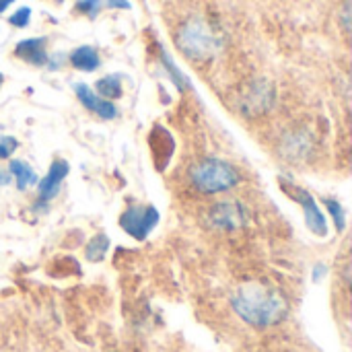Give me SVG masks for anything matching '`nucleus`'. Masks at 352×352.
Segmentation results:
<instances>
[{
    "label": "nucleus",
    "mask_w": 352,
    "mask_h": 352,
    "mask_svg": "<svg viewBox=\"0 0 352 352\" xmlns=\"http://www.w3.org/2000/svg\"><path fill=\"white\" fill-rule=\"evenodd\" d=\"M233 309L250 326L268 328L285 320L289 305L276 289L258 283H248L237 289L233 297Z\"/></svg>",
    "instance_id": "nucleus-1"
},
{
    "label": "nucleus",
    "mask_w": 352,
    "mask_h": 352,
    "mask_svg": "<svg viewBox=\"0 0 352 352\" xmlns=\"http://www.w3.org/2000/svg\"><path fill=\"white\" fill-rule=\"evenodd\" d=\"M177 47L192 60H208L219 54L221 37L202 19H192L184 23L177 31Z\"/></svg>",
    "instance_id": "nucleus-2"
},
{
    "label": "nucleus",
    "mask_w": 352,
    "mask_h": 352,
    "mask_svg": "<svg viewBox=\"0 0 352 352\" xmlns=\"http://www.w3.org/2000/svg\"><path fill=\"white\" fill-rule=\"evenodd\" d=\"M192 186L202 194H221L229 192L239 184L237 169L221 159H204L190 171Z\"/></svg>",
    "instance_id": "nucleus-3"
},
{
    "label": "nucleus",
    "mask_w": 352,
    "mask_h": 352,
    "mask_svg": "<svg viewBox=\"0 0 352 352\" xmlns=\"http://www.w3.org/2000/svg\"><path fill=\"white\" fill-rule=\"evenodd\" d=\"M159 223V210L155 206L132 204L120 214V227L134 239H144Z\"/></svg>",
    "instance_id": "nucleus-4"
},
{
    "label": "nucleus",
    "mask_w": 352,
    "mask_h": 352,
    "mask_svg": "<svg viewBox=\"0 0 352 352\" xmlns=\"http://www.w3.org/2000/svg\"><path fill=\"white\" fill-rule=\"evenodd\" d=\"M283 190L289 192L293 198L299 200V204H301L303 210H305V223H307V227H309L316 235L324 237V235L328 233V227H326V219H324L320 206L316 204V200H314L305 190H299V188H287V186H283Z\"/></svg>",
    "instance_id": "nucleus-5"
},
{
    "label": "nucleus",
    "mask_w": 352,
    "mask_h": 352,
    "mask_svg": "<svg viewBox=\"0 0 352 352\" xmlns=\"http://www.w3.org/2000/svg\"><path fill=\"white\" fill-rule=\"evenodd\" d=\"M210 221L217 229H223V231H235L239 229L243 223H245V210L241 204L237 202H221L217 204L212 210H210Z\"/></svg>",
    "instance_id": "nucleus-6"
},
{
    "label": "nucleus",
    "mask_w": 352,
    "mask_h": 352,
    "mask_svg": "<svg viewBox=\"0 0 352 352\" xmlns=\"http://www.w3.org/2000/svg\"><path fill=\"white\" fill-rule=\"evenodd\" d=\"M74 93H76L78 101H80L89 111L97 113L101 120H113V118H118V107H116L111 101L99 97V95H97L95 91H91L87 85H82V82L74 85Z\"/></svg>",
    "instance_id": "nucleus-7"
},
{
    "label": "nucleus",
    "mask_w": 352,
    "mask_h": 352,
    "mask_svg": "<svg viewBox=\"0 0 352 352\" xmlns=\"http://www.w3.org/2000/svg\"><path fill=\"white\" fill-rule=\"evenodd\" d=\"M66 175H68V163L62 161V159L54 161L52 167H50V171H47V175H45V177L39 182V186H37L39 200H41V202H50L52 198H56L58 192H60V184L64 182Z\"/></svg>",
    "instance_id": "nucleus-8"
},
{
    "label": "nucleus",
    "mask_w": 352,
    "mask_h": 352,
    "mask_svg": "<svg viewBox=\"0 0 352 352\" xmlns=\"http://www.w3.org/2000/svg\"><path fill=\"white\" fill-rule=\"evenodd\" d=\"M16 58L33 64V66H43L47 62V52H45V39L43 37H33V39H23L14 47Z\"/></svg>",
    "instance_id": "nucleus-9"
},
{
    "label": "nucleus",
    "mask_w": 352,
    "mask_h": 352,
    "mask_svg": "<svg viewBox=\"0 0 352 352\" xmlns=\"http://www.w3.org/2000/svg\"><path fill=\"white\" fill-rule=\"evenodd\" d=\"M70 64L76 68V70H82V72H93L99 68L101 60H99V54L95 47L91 45H80L76 47L72 54H70Z\"/></svg>",
    "instance_id": "nucleus-10"
},
{
    "label": "nucleus",
    "mask_w": 352,
    "mask_h": 352,
    "mask_svg": "<svg viewBox=\"0 0 352 352\" xmlns=\"http://www.w3.org/2000/svg\"><path fill=\"white\" fill-rule=\"evenodd\" d=\"M8 173L14 177L19 190H25L27 186L37 184V175H35L33 167H31L29 163L21 161V159H12V161L8 163Z\"/></svg>",
    "instance_id": "nucleus-11"
},
{
    "label": "nucleus",
    "mask_w": 352,
    "mask_h": 352,
    "mask_svg": "<svg viewBox=\"0 0 352 352\" xmlns=\"http://www.w3.org/2000/svg\"><path fill=\"white\" fill-rule=\"evenodd\" d=\"M97 95L107 99V101H113V99H120L122 97V80L118 74H109V76H103L97 80Z\"/></svg>",
    "instance_id": "nucleus-12"
},
{
    "label": "nucleus",
    "mask_w": 352,
    "mask_h": 352,
    "mask_svg": "<svg viewBox=\"0 0 352 352\" xmlns=\"http://www.w3.org/2000/svg\"><path fill=\"white\" fill-rule=\"evenodd\" d=\"M107 248H109L107 235L99 233V235H95V237L89 241V245H87V258H89L91 262H101V260L105 258V254H107Z\"/></svg>",
    "instance_id": "nucleus-13"
},
{
    "label": "nucleus",
    "mask_w": 352,
    "mask_h": 352,
    "mask_svg": "<svg viewBox=\"0 0 352 352\" xmlns=\"http://www.w3.org/2000/svg\"><path fill=\"white\" fill-rule=\"evenodd\" d=\"M324 204L330 208V212H332V217H334V221H336L338 231H342V229L346 227V214H344L342 204H340V202H336V200H330V198H326V200H324Z\"/></svg>",
    "instance_id": "nucleus-14"
},
{
    "label": "nucleus",
    "mask_w": 352,
    "mask_h": 352,
    "mask_svg": "<svg viewBox=\"0 0 352 352\" xmlns=\"http://www.w3.org/2000/svg\"><path fill=\"white\" fill-rule=\"evenodd\" d=\"M16 148H19L16 138H12V136H2L0 138V159H8Z\"/></svg>",
    "instance_id": "nucleus-15"
},
{
    "label": "nucleus",
    "mask_w": 352,
    "mask_h": 352,
    "mask_svg": "<svg viewBox=\"0 0 352 352\" xmlns=\"http://www.w3.org/2000/svg\"><path fill=\"white\" fill-rule=\"evenodd\" d=\"M29 19H31V8H27V6H23V8H19L14 14H10V25H14V27H27L29 25Z\"/></svg>",
    "instance_id": "nucleus-16"
},
{
    "label": "nucleus",
    "mask_w": 352,
    "mask_h": 352,
    "mask_svg": "<svg viewBox=\"0 0 352 352\" xmlns=\"http://www.w3.org/2000/svg\"><path fill=\"white\" fill-rule=\"evenodd\" d=\"M99 6H101V0H80V2L76 4V10H78V12H85V14H89V16H95L97 10H99Z\"/></svg>",
    "instance_id": "nucleus-17"
},
{
    "label": "nucleus",
    "mask_w": 352,
    "mask_h": 352,
    "mask_svg": "<svg viewBox=\"0 0 352 352\" xmlns=\"http://www.w3.org/2000/svg\"><path fill=\"white\" fill-rule=\"evenodd\" d=\"M105 6L107 8H130V2L128 0H105Z\"/></svg>",
    "instance_id": "nucleus-18"
},
{
    "label": "nucleus",
    "mask_w": 352,
    "mask_h": 352,
    "mask_svg": "<svg viewBox=\"0 0 352 352\" xmlns=\"http://www.w3.org/2000/svg\"><path fill=\"white\" fill-rule=\"evenodd\" d=\"M10 179H12V175H10L8 171H6V173H4V171H0V186H8V182H10Z\"/></svg>",
    "instance_id": "nucleus-19"
},
{
    "label": "nucleus",
    "mask_w": 352,
    "mask_h": 352,
    "mask_svg": "<svg viewBox=\"0 0 352 352\" xmlns=\"http://www.w3.org/2000/svg\"><path fill=\"white\" fill-rule=\"evenodd\" d=\"M12 2H14V0H0V12H4Z\"/></svg>",
    "instance_id": "nucleus-20"
},
{
    "label": "nucleus",
    "mask_w": 352,
    "mask_h": 352,
    "mask_svg": "<svg viewBox=\"0 0 352 352\" xmlns=\"http://www.w3.org/2000/svg\"><path fill=\"white\" fill-rule=\"evenodd\" d=\"M2 82H4V76H2V72H0V87H2Z\"/></svg>",
    "instance_id": "nucleus-21"
},
{
    "label": "nucleus",
    "mask_w": 352,
    "mask_h": 352,
    "mask_svg": "<svg viewBox=\"0 0 352 352\" xmlns=\"http://www.w3.org/2000/svg\"><path fill=\"white\" fill-rule=\"evenodd\" d=\"M56 2H64V0H56Z\"/></svg>",
    "instance_id": "nucleus-22"
}]
</instances>
